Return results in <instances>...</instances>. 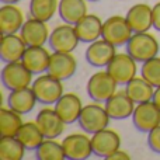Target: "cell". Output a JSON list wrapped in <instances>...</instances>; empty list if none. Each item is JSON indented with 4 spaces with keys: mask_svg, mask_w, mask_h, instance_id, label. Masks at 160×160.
Listing matches in <instances>:
<instances>
[{
    "mask_svg": "<svg viewBox=\"0 0 160 160\" xmlns=\"http://www.w3.org/2000/svg\"><path fill=\"white\" fill-rule=\"evenodd\" d=\"M125 47H127V52L138 63H143L158 56L160 51L159 41L155 38V35L149 34L148 31L146 32H133Z\"/></svg>",
    "mask_w": 160,
    "mask_h": 160,
    "instance_id": "obj_1",
    "label": "cell"
},
{
    "mask_svg": "<svg viewBox=\"0 0 160 160\" xmlns=\"http://www.w3.org/2000/svg\"><path fill=\"white\" fill-rule=\"evenodd\" d=\"M111 117L108 115L105 107H102L100 102H91L83 107L80 117L78 119L79 127L86 133H96L98 131L104 129L110 124Z\"/></svg>",
    "mask_w": 160,
    "mask_h": 160,
    "instance_id": "obj_2",
    "label": "cell"
},
{
    "mask_svg": "<svg viewBox=\"0 0 160 160\" xmlns=\"http://www.w3.org/2000/svg\"><path fill=\"white\" fill-rule=\"evenodd\" d=\"M35 97L38 100V102L45 105H51L55 104L62 96H63V84L62 80L53 78L49 73L47 75H39L38 78L32 82L31 84Z\"/></svg>",
    "mask_w": 160,
    "mask_h": 160,
    "instance_id": "obj_3",
    "label": "cell"
},
{
    "mask_svg": "<svg viewBox=\"0 0 160 160\" xmlns=\"http://www.w3.org/2000/svg\"><path fill=\"white\" fill-rule=\"evenodd\" d=\"M118 83L114 78L105 70H98L93 73L87 82V94L93 101L96 102H105L114 93H117Z\"/></svg>",
    "mask_w": 160,
    "mask_h": 160,
    "instance_id": "obj_4",
    "label": "cell"
},
{
    "mask_svg": "<svg viewBox=\"0 0 160 160\" xmlns=\"http://www.w3.org/2000/svg\"><path fill=\"white\" fill-rule=\"evenodd\" d=\"M32 75L21 61L8 62L2 69V83L7 90H18V88L30 87L32 84Z\"/></svg>",
    "mask_w": 160,
    "mask_h": 160,
    "instance_id": "obj_5",
    "label": "cell"
},
{
    "mask_svg": "<svg viewBox=\"0 0 160 160\" xmlns=\"http://www.w3.org/2000/svg\"><path fill=\"white\" fill-rule=\"evenodd\" d=\"M133 31L127 21V17L122 16H111L102 24V38L107 39L115 47L127 45Z\"/></svg>",
    "mask_w": 160,
    "mask_h": 160,
    "instance_id": "obj_6",
    "label": "cell"
},
{
    "mask_svg": "<svg viewBox=\"0 0 160 160\" xmlns=\"http://www.w3.org/2000/svg\"><path fill=\"white\" fill-rule=\"evenodd\" d=\"M136 63L138 62L128 52H119L115 53V56L112 58V61L108 63V66L105 69L119 86H125L136 76V72H138Z\"/></svg>",
    "mask_w": 160,
    "mask_h": 160,
    "instance_id": "obj_7",
    "label": "cell"
},
{
    "mask_svg": "<svg viewBox=\"0 0 160 160\" xmlns=\"http://www.w3.org/2000/svg\"><path fill=\"white\" fill-rule=\"evenodd\" d=\"M132 124L139 132H150L160 125V108L153 100L136 104L132 114Z\"/></svg>",
    "mask_w": 160,
    "mask_h": 160,
    "instance_id": "obj_8",
    "label": "cell"
},
{
    "mask_svg": "<svg viewBox=\"0 0 160 160\" xmlns=\"http://www.w3.org/2000/svg\"><path fill=\"white\" fill-rule=\"evenodd\" d=\"M93 153L100 159H108L121 148V136L115 129L104 128L91 136Z\"/></svg>",
    "mask_w": 160,
    "mask_h": 160,
    "instance_id": "obj_9",
    "label": "cell"
},
{
    "mask_svg": "<svg viewBox=\"0 0 160 160\" xmlns=\"http://www.w3.org/2000/svg\"><path fill=\"white\" fill-rule=\"evenodd\" d=\"M49 47L56 52H73L78 48L80 39L76 32L75 25L65 24L58 25L52 30L49 35Z\"/></svg>",
    "mask_w": 160,
    "mask_h": 160,
    "instance_id": "obj_10",
    "label": "cell"
},
{
    "mask_svg": "<svg viewBox=\"0 0 160 160\" xmlns=\"http://www.w3.org/2000/svg\"><path fill=\"white\" fill-rule=\"evenodd\" d=\"M115 48V45H112L101 37L94 42L88 44L87 49H86V61L88 62V65L94 68H100V69L107 68L117 53Z\"/></svg>",
    "mask_w": 160,
    "mask_h": 160,
    "instance_id": "obj_11",
    "label": "cell"
},
{
    "mask_svg": "<svg viewBox=\"0 0 160 160\" xmlns=\"http://www.w3.org/2000/svg\"><path fill=\"white\" fill-rule=\"evenodd\" d=\"M66 159L69 160H86L93 153L91 138L86 133H70L62 141Z\"/></svg>",
    "mask_w": 160,
    "mask_h": 160,
    "instance_id": "obj_12",
    "label": "cell"
},
{
    "mask_svg": "<svg viewBox=\"0 0 160 160\" xmlns=\"http://www.w3.org/2000/svg\"><path fill=\"white\" fill-rule=\"evenodd\" d=\"M78 70V62L76 58L72 55V52H56L51 53V61L48 66L47 73L59 80L70 79Z\"/></svg>",
    "mask_w": 160,
    "mask_h": 160,
    "instance_id": "obj_13",
    "label": "cell"
},
{
    "mask_svg": "<svg viewBox=\"0 0 160 160\" xmlns=\"http://www.w3.org/2000/svg\"><path fill=\"white\" fill-rule=\"evenodd\" d=\"M20 35L28 47H44L45 42L49 41V28L47 22L38 18H27L20 30Z\"/></svg>",
    "mask_w": 160,
    "mask_h": 160,
    "instance_id": "obj_14",
    "label": "cell"
},
{
    "mask_svg": "<svg viewBox=\"0 0 160 160\" xmlns=\"http://www.w3.org/2000/svg\"><path fill=\"white\" fill-rule=\"evenodd\" d=\"M135 105L136 104L132 101V98L128 96L124 88V90H119L117 93H114L105 101L104 107L107 110L108 115L111 117V119L121 121V119H127L129 117H132Z\"/></svg>",
    "mask_w": 160,
    "mask_h": 160,
    "instance_id": "obj_15",
    "label": "cell"
},
{
    "mask_svg": "<svg viewBox=\"0 0 160 160\" xmlns=\"http://www.w3.org/2000/svg\"><path fill=\"white\" fill-rule=\"evenodd\" d=\"M35 121L38 127L41 128L45 138L49 139H56L58 136H61L65 131V125H66L63 119L59 117V114L56 112L55 108H42L37 114Z\"/></svg>",
    "mask_w": 160,
    "mask_h": 160,
    "instance_id": "obj_16",
    "label": "cell"
},
{
    "mask_svg": "<svg viewBox=\"0 0 160 160\" xmlns=\"http://www.w3.org/2000/svg\"><path fill=\"white\" fill-rule=\"evenodd\" d=\"M82 98L75 93H66L55 102V110L59 114L63 122L66 125H70L73 122H78L80 112L83 110Z\"/></svg>",
    "mask_w": 160,
    "mask_h": 160,
    "instance_id": "obj_17",
    "label": "cell"
},
{
    "mask_svg": "<svg viewBox=\"0 0 160 160\" xmlns=\"http://www.w3.org/2000/svg\"><path fill=\"white\" fill-rule=\"evenodd\" d=\"M28 45L21 35L17 34H3L2 45H0V59L4 63L21 61Z\"/></svg>",
    "mask_w": 160,
    "mask_h": 160,
    "instance_id": "obj_18",
    "label": "cell"
},
{
    "mask_svg": "<svg viewBox=\"0 0 160 160\" xmlns=\"http://www.w3.org/2000/svg\"><path fill=\"white\" fill-rule=\"evenodd\" d=\"M25 22L24 13L13 3H3L0 7V30L3 34H17Z\"/></svg>",
    "mask_w": 160,
    "mask_h": 160,
    "instance_id": "obj_19",
    "label": "cell"
},
{
    "mask_svg": "<svg viewBox=\"0 0 160 160\" xmlns=\"http://www.w3.org/2000/svg\"><path fill=\"white\" fill-rule=\"evenodd\" d=\"M125 17L133 32H146L153 27L152 7L145 3L133 4Z\"/></svg>",
    "mask_w": 160,
    "mask_h": 160,
    "instance_id": "obj_20",
    "label": "cell"
},
{
    "mask_svg": "<svg viewBox=\"0 0 160 160\" xmlns=\"http://www.w3.org/2000/svg\"><path fill=\"white\" fill-rule=\"evenodd\" d=\"M102 24H104V21H101V18L98 16L88 14V13L86 14L79 22L75 24L76 32H78L80 42L90 44V42H94L96 39L101 38Z\"/></svg>",
    "mask_w": 160,
    "mask_h": 160,
    "instance_id": "obj_21",
    "label": "cell"
},
{
    "mask_svg": "<svg viewBox=\"0 0 160 160\" xmlns=\"http://www.w3.org/2000/svg\"><path fill=\"white\" fill-rule=\"evenodd\" d=\"M51 53L44 47H27L21 62L34 75H41L48 70Z\"/></svg>",
    "mask_w": 160,
    "mask_h": 160,
    "instance_id": "obj_22",
    "label": "cell"
},
{
    "mask_svg": "<svg viewBox=\"0 0 160 160\" xmlns=\"http://www.w3.org/2000/svg\"><path fill=\"white\" fill-rule=\"evenodd\" d=\"M37 102L38 100L31 86L25 88H18V90H11L7 97V105L21 115L31 112Z\"/></svg>",
    "mask_w": 160,
    "mask_h": 160,
    "instance_id": "obj_23",
    "label": "cell"
},
{
    "mask_svg": "<svg viewBox=\"0 0 160 160\" xmlns=\"http://www.w3.org/2000/svg\"><path fill=\"white\" fill-rule=\"evenodd\" d=\"M58 13L63 22L75 25L87 14V0H59Z\"/></svg>",
    "mask_w": 160,
    "mask_h": 160,
    "instance_id": "obj_24",
    "label": "cell"
},
{
    "mask_svg": "<svg viewBox=\"0 0 160 160\" xmlns=\"http://www.w3.org/2000/svg\"><path fill=\"white\" fill-rule=\"evenodd\" d=\"M155 88L146 79H143L142 76H135L131 82H128L125 84V91L127 94L132 98V101L135 104L145 101H150L153 100V94H155Z\"/></svg>",
    "mask_w": 160,
    "mask_h": 160,
    "instance_id": "obj_25",
    "label": "cell"
},
{
    "mask_svg": "<svg viewBox=\"0 0 160 160\" xmlns=\"http://www.w3.org/2000/svg\"><path fill=\"white\" fill-rule=\"evenodd\" d=\"M16 136L24 145L27 150H37L39 148V145L45 141V135L42 133L37 121L24 122Z\"/></svg>",
    "mask_w": 160,
    "mask_h": 160,
    "instance_id": "obj_26",
    "label": "cell"
},
{
    "mask_svg": "<svg viewBox=\"0 0 160 160\" xmlns=\"http://www.w3.org/2000/svg\"><path fill=\"white\" fill-rule=\"evenodd\" d=\"M24 124L21 114L11 110L10 107H3L0 110V133L2 136H16Z\"/></svg>",
    "mask_w": 160,
    "mask_h": 160,
    "instance_id": "obj_27",
    "label": "cell"
},
{
    "mask_svg": "<svg viewBox=\"0 0 160 160\" xmlns=\"http://www.w3.org/2000/svg\"><path fill=\"white\" fill-rule=\"evenodd\" d=\"M25 146L17 136H2L0 139V159L2 160H21L25 155Z\"/></svg>",
    "mask_w": 160,
    "mask_h": 160,
    "instance_id": "obj_28",
    "label": "cell"
},
{
    "mask_svg": "<svg viewBox=\"0 0 160 160\" xmlns=\"http://www.w3.org/2000/svg\"><path fill=\"white\" fill-rule=\"evenodd\" d=\"M59 10V0H30V14L34 18L48 22Z\"/></svg>",
    "mask_w": 160,
    "mask_h": 160,
    "instance_id": "obj_29",
    "label": "cell"
},
{
    "mask_svg": "<svg viewBox=\"0 0 160 160\" xmlns=\"http://www.w3.org/2000/svg\"><path fill=\"white\" fill-rule=\"evenodd\" d=\"M35 156L38 160H63L66 159L63 150V145L56 142L55 139L45 138V141L35 150Z\"/></svg>",
    "mask_w": 160,
    "mask_h": 160,
    "instance_id": "obj_30",
    "label": "cell"
},
{
    "mask_svg": "<svg viewBox=\"0 0 160 160\" xmlns=\"http://www.w3.org/2000/svg\"><path fill=\"white\" fill-rule=\"evenodd\" d=\"M141 76L146 79L153 87H160V56H155L142 63Z\"/></svg>",
    "mask_w": 160,
    "mask_h": 160,
    "instance_id": "obj_31",
    "label": "cell"
},
{
    "mask_svg": "<svg viewBox=\"0 0 160 160\" xmlns=\"http://www.w3.org/2000/svg\"><path fill=\"white\" fill-rule=\"evenodd\" d=\"M148 145L150 150L160 155V125L153 128L150 132H148Z\"/></svg>",
    "mask_w": 160,
    "mask_h": 160,
    "instance_id": "obj_32",
    "label": "cell"
},
{
    "mask_svg": "<svg viewBox=\"0 0 160 160\" xmlns=\"http://www.w3.org/2000/svg\"><path fill=\"white\" fill-rule=\"evenodd\" d=\"M152 18H153V28L160 31V2L156 3L152 7Z\"/></svg>",
    "mask_w": 160,
    "mask_h": 160,
    "instance_id": "obj_33",
    "label": "cell"
},
{
    "mask_svg": "<svg viewBox=\"0 0 160 160\" xmlns=\"http://www.w3.org/2000/svg\"><path fill=\"white\" fill-rule=\"evenodd\" d=\"M131 156L128 155V152H125V150H121L118 149L115 153H112V155L108 158V160H129Z\"/></svg>",
    "mask_w": 160,
    "mask_h": 160,
    "instance_id": "obj_34",
    "label": "cell"
},
{
    "mask_svg": "<svg viewBox=\"0 0 160 160\" xmlns=\"http://www.w3.org/2000/svg\"><path fill=\"white\" fill-rule=\"evenodd\" d=\"M153 101L156 102V105L160 108V87L155 88V94H153Z\"/></svg>",
    "mask_w": 160,
    "mask_h": 160,
    "instance_id": "obj_35",
    "label": "cell"
},
{
    "mask_svg": "<svg viewBox=\"0 0 160 160\" xmlns=\"http://www.w3.org/2000/svg\"><path fill=\"white\" fill-rule=\"evenodd\" d=\"M2 3H13V4H16V3H18L20 0H0Z\"/></svg>",
    "mask_w": 160,
    "mask_h": 160,
    "instance_id": "obj_36",
    "label": "cell"
},
{
    "mask_svg": "<svg viewBox=\"0 0 160 160\" xmlns=\"http://www.w3.org/2000/svg\"><path fill=\"white\" fill-rule=\"evenodd\" d=\"M87 2H98V0H87Z\"/></svg>",
    "mask_w": 160,
    "mask_h": 160,
    "instance_id": "obj_37",
    "label": "cell"
}]
</instances>
